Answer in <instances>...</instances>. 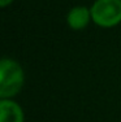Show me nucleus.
Instances as JSON below:
<instances>
[{
	"label": "nucleus",
	"mask_w": 121,
	"mask_h": 122,
	"mask_svg": "<svg viewBox=\"0 0 121 122\" xmlns=\"http://www.w3.org/2000/svg\"><path fill=\"white\" fill-rule=\"evenodd\" d=\"M90 21H93L91 10H90V8L83 7V5L73 7L67 14L68 26L72 30H76V31L83 30L85 27H87Z\"/></svg>",
	"instance_id": "3"
},
{
	"label": "nucleus",
	"mask_w": 121,
	"mask_h": 122,
	"mask_svg": "<svg viewBox=\"0 0 121 122\" xmlns=\"http://www.w3.org/2000/svg\"><path fill=\"white\" fill-rule=\"evenodd\" d=\"M21 105L12 99H0V122H24Z\"/></svg>",
	"instance_id": "4"
},
{
	"label": "nucleus",
	"mask_w": 121,
	"mask_h": 122,
	"mask_svg": "<svg viewBox=\"0 0 121 122\" xmlns=\"http://www.w3.org/2000/svg\"><path fill=\"white\" fill-rule=\"evenodd\" d=\"M12 3H13V0H0V7L5 8V7H8L9 4H12Z\"/></svg>",
	"instance_id": "5"
},
{
	"label": "nucleus",
	"mask_w": 121,
	"mask_h": 122,
	"mask_svg": "<svg viewBox=\"0 0 121 122\" xmlns=\"http://www.w3.org/2000/svg\"><path fill=\"white\" fill-rule=\"evenodd\" d=\"M93 22L104 29L121 24V0H95L90 8Z\"/></svg>",
	"instance_id": "2"
},
{
	"label": "nucleus",
	"mask_w": 121,
	"mask_h": 122,
	"mask_svg": "<svg viewBox=\"0 0 121 122\" xmlns=\"http://www.w3.org/2000/svg\"><path fill=\"white\" fill-rule=\"evenodd\" d=\"M25 82V73L20 62L4 57L0 61V99H12Z\"/></svg>",
	"instance_id": "1"
}]
</instances>
